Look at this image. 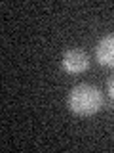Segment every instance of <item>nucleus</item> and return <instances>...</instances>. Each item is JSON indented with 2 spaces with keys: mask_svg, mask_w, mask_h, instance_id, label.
<instances>
[{
  "mask_svg": "<svg viewBox=\"0 0 114 153\" xmlns=\"http://www.w3.org/2000/svg\"><path fill=\"white\" fill-rule=\"evenodd\" d=\"M107 90H108V96L114 100V76H110V80H108V84H107Z\"/></svg>",
  "mask_w": 114,
  "mask_h": 153,
  "instance_id": "20e7f679",
  "label": "nucleus"
},
{
  "mask_svg": "<svg viewBox=\"0 0 114 153\" xmlns=\"http://www.w3.org/2000/svg\"><path fill=\"white\" fill-rule=\"evenodd\" d=\"M97 59L104 67H114V33L103 36L97 44Z\"/></svg>",
  "mask_w": 114,
  "mask_h": 153,
  "instance_id": "7ed1b4c3",
  "label": "nucleus"
},
{
  "mask_svg": "<svg viewBox=\"0 0 114 153\" xmlns=\"http://www.w3.org/2000/svg\"><path fill=\"white\" fill-rule=\"evenodd\" d=\"M69 107L76 115H93L103 107V94L91 84H78L69 94Z\"/></svg>",
  "mask_w": 114,
  "mask_h": 153,
  "instance_id": "f257e3e1",
  "label": "nucleus"
},
{
  "mask_svg": "<svg viewBox=\"0 0 114 153\" xmlns=\"http://www.w3.org/2000/svg\"><path fill=\"white\" fill-rule=\"evenodd\" d=\"M61 65H63V69L66 73L78 75V73H84V71L89 67V57L82 50H69V52L63 54Z\"/></svg>",
  "mask_w": 114,
  "mask_h": 153,
  "instance_id": "f03ea898",
  "label": "nucleus"
}]
</instances>
